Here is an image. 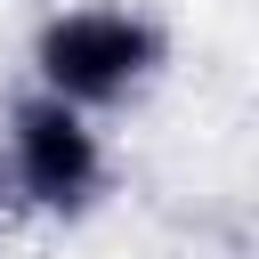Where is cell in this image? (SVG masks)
<instances>
[{
	"label": "cell",
	"mask_w": 259,
	"mask_h": 259,
	"mask_svg": "<svg viewBox=\"0 0 259 259\" xmlns=\"http://www.w3.org/2000/svg\"><path fill=\"white\" fill-rule=\"evenodd\" d=\"M162 65H170V32H162V16H146L130 0L57 8L32 32V89L57 97V105H73V113L130 105Z\"/></svg>",
	"instance_id": "cell-1"
},
{
	"label": "cell",
	"mask_w": 259,
	"mask_h": 259,
	"mask_svg": "<svg viewBox=\"0 0 259 259\" xmlns=\"http://www.w3.org/2000/svg\"><path fill=\"white\" fill-rule=\"evenodd\" d=\"M0 178H8V194H16L24 210H40V219H81V210H97L113 162H105V138H97L89 113L24 89V97L8 105V130H0Z\"/></svg>",
	"instance_id": "cell-2"
},
{
	"label": "cell",
	"mask_w": 259,
	"mask_h": 259,
	"mask_svg": "<svg viewBox=\"0 0 259 259\" xmlns=\"http://www.w3.org/2000/svg\"><path fill=\"white\" fill-rule=\"evenodd\" d=\"M0 194H8V178H0Z\"/></svg>",
	"instance_id": "cell-3"
}]
</instances>
